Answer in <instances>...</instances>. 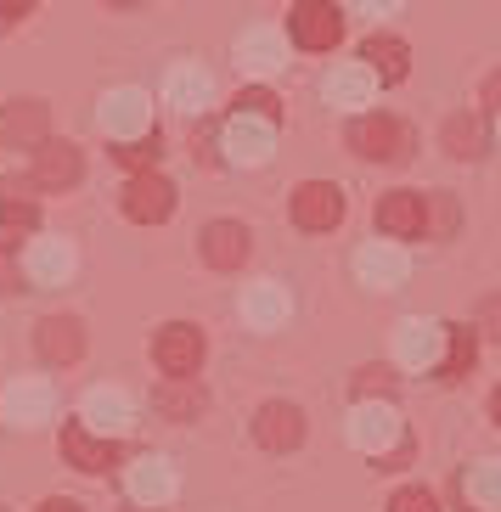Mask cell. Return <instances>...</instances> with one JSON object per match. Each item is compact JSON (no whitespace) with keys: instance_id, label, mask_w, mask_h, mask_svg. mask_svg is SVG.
<instances>
[{"instance_id":"cell-43","label":"cell","mask_w":501,"mask_h":512,"mask_svg":"<svg viewBox=\"0 0 501 512\" xmlns=\"http://www.w3.org/2000/svg\"><path fill=\"white\" fill-rule=\"evenodd\" d=\"M496 136H501V124H496Z\"/></svg>"},{"instance_id":"cell-8","label":"cell","mask_w":501,"mask_h":512,"mask_svg":"<svg viewBox=\"0 0 501 512\" xmlns=\"http://www.w3.org/2000/svg\"><path fill=\"white\" fill-rule=\"evenodd\" d=\"M293 220H299L304 231H333L338 220H344V192H338L333 181H304L299 192H293Z\"/></svg>"},{"instance_id":"cell-1","label":"cell","mask_w":501,"mask_h":512,"mask_svg":"<svg viewBox=\"0 0 501 512\" xmlns=\"http://www.w3.org/2000/svg\"><path fill=\"white\" fill-rule=\"evenodd\" d=\"M350 439L372 456V467L389 462L395 451H406V445H411V434H406V422H400L395 406H361L350 417Z\"/></svg>"},{"instance_id":"cell-23","label":"cell","mask_w":501,"mask_h":512,"mask_svg":"<svg viewBox=\"0 0 501 512\" xmlns=\"http://www.w3.org/2000/svg\"><path fill=\"white\" fill-rule=\"evenodd\" d=\"M243 316L254 321L259 332L282 327V321H288V287H276V282H259L254 293L243 299Z\"/></svg>"},{"instance_id":"cell-7","label":"cell","mask_w":501,"mask_h":512,"mask_svg":"<svg viewBox=\"0 0 501 512\" xmlns=\"http://www.w3.org/2000/svg\"><path fill=\"white\" fill-rule=\"evenodd\" d=\"M378 231L395 242H411L428 231V197L423 192H389L378 197Z\"/></svg>"},{"instance_id":"cell-20","label":"cell","mask_w":501,"mask_h":512,"mask_svg":"<svg viewBox=\"0 0 501 512\" xmlns=\"http://www.w3.org/2000/svg\"><path fill=\"white\" fill-rule=\"evenodd\" d=\"M0 411H6V422H46V411H51V389L40 383V377H23V383H12V389H6Z\"/></svg>"},{"instance_id":"cell-12","label":"cell","mask_w":501,"mask_h":512,"mask_svg":"<svg viewBox=\"0 0 501 512\" xmlns=\"http://www.w3.org/2000/svg\"><path fill=\"white\" fill-rule=\"evenodd\" d=\"M34 344H40V355H46L51 366H68V361L85 355V327H79L74 316H46L34 327Z\"/></svg>"},{"instance_id":"cell-38","label":"cell","mask_w":501,"mask_h":512,"mask_svg":"<svg viewBox=\"0 0 501 512\" xmlns=\"http://www.w3.org/2000/svg\"><path fill=\"white\" fill-rule=\"evenodd\" d=\"M29 17V6H0V29H12V23H23Z\"/></svg>"},{"instance_id":"cell-29","label":"cell","mask_w":501,"mask_h":512,"mask_svg":"<svg viewBox=\"0 0 501 512\" xmlns=\"http://www.w3.org/2000/svg\"><path fill=\"white\" fill-rule=\"evenodd\" d=\"M237 57H243L248 74H271V68H282V40L271 29H254V34H243Z\"/></svg>"},{"instance_id":"cell-11","label":"cell","mask_w":501,"mask_h":512,"mask_svg":"<svg viewBox=\"0 0 501 512\" xmlns=\"http://www.w3.org/2000/svg\"><path fill=\"white\" fill-rule=\"evenodd\" d=\"M102 124H107V136H113V141H136V136H147V130H152L147 96H141V91L107 96V102H102Z\"/></svg>"},{"instance_id":"cell-31","label":"cell","mask_w":501,"mask_h":512,"mask_svg":"<svg viewBox=\"0 0 501 512\" xmlns=\"http://www.w3.org/2000/svg\"><path fill=\"white\" fill-rule=\"evenodd\" d=\"M479 147H485V130H479L473 113L445 119V152H451V158H479Z\"/></svg>"},{"instance_id":"cell-39","label":"cell","mask_w":501,"mask_h":512,"mask_svg":"<svg viewBox=\"0 0 501 512\" xmlns=\"http://www.w3.org/2000/svg\"><path fill=\"white\" fill-rule=\"evenodd\" d=\"M40 512H79V501H46Z\"/></svg>"},{"instance_id":"cell-26","label":"cell","mask_w":501,"mask_h":512,"mask_svg":"<svg viewBox=\"0 0 501 512\" xmlns=\"http://www.w3.org/2000/svg\"><path fill=\"white\" fill-rule=\"evenodd\" d=\"M209 96H214V79L203 74V68H175V74H169V102L181 107V113L209 107Z\"/></svg>"},{"instance_id":"cell-40","label":"cell","mask_w":501,"mask_h":512,"mask_svg":"<svg viewBox=\"0 0 501 512\" xmlns=\"http://www.w3.org/2000/svg\"><path fill=\"white\" fill-rule=\"evenodd\" d=\"M485 102H490V107L501 102V79H490V85H485Z\"/></svg>"},{"instance_id":"cell-5","label":"cell","mask_w":501,"mask_h":512,"mask_svg":"<svg viewBox=\"0 0 501 512\" xmlns=\"http://www.w3.org/2000/svg\"><path fill=\"white\" fill-rule=\"evenodd\" d=\"M119 209L136 220V226H158V220H169L175 214V186L152 169V175H136V181L119 192Z\"/></svg>"},{"instance_id":"cell-6","label":"cell","mask_w":501,"mask_h":512,"mask_svg":"<svg viewBox=\"0 0 501 512\" xmlns=\"http://www.w3.org/2000/svg\"><path fill=\"white\" fill-rule=\"evenodd\" d=\"M34 181H6L0 186V254H17V242H29V231L40 226V209L29 197Z\"/></svg>"},{"instance_id":"cell-9","label":"cell","mask_w":501,"mask_h":512,"mask_svg":"<svg viewBox=\"0 0 501 512\" xmlns=\"http://www.w3.org/2000/svg\"><path fill=\"white\" fill-rule=\"evenodd\" d=\"M254 439L265 445V451H293L304 439V411L299 406H288V400H271V406H259L254 411Z\"/></svg>"},{"instance_id":"cell-28","label":"cell","mask_w":501,"mask_h":512,"mask_svg":"<svg viewBox=\"0 0 501 512\" xmlns=\"http://www.w3.org/2000/svg\"><path fill=\"white\" fill-rule=\"evenodd\" d=\"M473 361H479V338L468 327H445V361H440V377L456 383V377H468Z\"/></svg>"},{"instance_id":"cell-35","label":"cell","mask_w":501,"mask_h":512,"mask_svg":"<svg viewBox=\"0 0 501 512\" xmlns=\"http://www.w3.org/2000/svg\"><path fill=\"white\" fill-rule=\"evenodd\" d=\"M355 394H361V400L395 394V372H389V366H361V372H355Z\"/></svg>"},{"instance_id":"cell-24","label":"cell","mask_w":501,"mask_h":512,"mask_svg":"<svg viewBox=\"0 0 501 512\" xmlns=\"http://www.w3.org/2000/svg\"><path fill=\"white\" fill-rule=\"evenodd\" d=\"M74 271V248L68 242H57V237H46V242H29V276L34 282H62V276Z\"/></svg>"},{"instance_id":"cell-32","label":"cell","mask_w":501,"mask_h":512,"mask_svg":"<svg viewBox=\"0 0 501 512\" xmlns=\"http://www.w3.org/2000/svg\"><path fill=\"white\" fill-rule=\"evenodd\" d=\"M158 130H147V136H136V141H119L113 147V158H119L124 169H136V175H152V164H158Z\"/></svg>"},{"instance_id":"cell-2","label":"cell","mask_w":501,"mask_h":512,"mask_svg":"<svg viewBox=\"0 0 501 512\" xmlns=\"http://www.w3.org/2000/svg\"><path fill=\"white\" fill-rule=\"evenodd\" d=\"M350 147L372 164H400V158H411V124L389 119V113H361L350 124Z\"/></svg>"},{"instance_id":"cell-36","label":"cell","mask_w":501,"mask_h":512,"mask_svg":"<svg viewBox=\"0 0 501 512\" xmlns=\"http://www.w3.org/2000/svg\"><path fill=\"white\" fill-rule=\"evenodd\" d=\"M389 512H440V501H434V490H423V484H406V490H395Z\"/></svg>"},{"instance_id":"cell-17","label":"cell","mask_w":501,"mask_h":512,"mask_svg":"<svg viewBox=\"0 0 501 512\" xmlns=\"http://www.w3.org/2000/svg\"><path fill=\"white\" fill-rule=\"evenodd\" d=\"M276 147V130L271 124H259V119H237L231 113L226 124V152H231V164H265Z\"/></svg>"},{"instance_id":"cell-37","label":"cell","mask_w":501,"mask_h":512,"mask_svg":"<svg viewBox=\"0 0 501 512\" xmlns=\"http://www.w3.org/2000/svg\"><path fill=\"white\" fill-rule=\"evenodd\" d=\"M479 332H490V338H501V293H490V299L479 304Z\"/></svg>"},{"instance_id":"cell-22","label":"cell","mask_w":501,"mask_h":512,"mask_svg":"<svg viewBox=\"0 0 501 512\" xmlns=\"http://www.w3.org/2000/svg\"><path fill=\"white\" fill-rule=\"evenodd\" d=\"M462 501L473 512H501V462H479L462 473Z\"/></svg>"},{"instance_id":"cell-10","label":"cell","mask_w":501,"mask_h":512,"mask_svg":"<svg viewBox=\"0 0 501 512\" xmlns=\"http://www.w3.org/2000/svg\"><path fill=\"white\" fill-rule=\"evenodd\" d=\"M62 456H68V467H79V473H102V467L119 462V445L91 434L85 422H62Z\"/></svg>"},{"instance_id":"cell-4","label":"cell","mask_w":501,"mask_h":512,"mask_svg":"<svg viewBox=\"0 0 501 512\" xmlns=\"http://www.w3.org/2000/svg\"><path fill=\"white\" fill-rule=\"evenodd\" d=\"M288 34L304 51H333L338 34H344V12L338 6H321V0H299L288 12Z\"/></svg>"},{"instance_id":"cell-33","label":"cell","mask_w":501,"mask_h":512,"mask_svg":"<svg viewBox=\"0 0 501 512\" xmlns=\"http://www.w3.org/2000/svg\"><path fill=\"white\" fill-rule=\"evenodd\" d=\"M456 226H462L456 197L451 192H434V197H428V231H434V237H456Z\"/></svg>"},{"instance_id":"cell-14","label":"cell","mask_w":501,"mask_h":512,"mask_svg":"<svg viewBox=\"0 0 501 512\" xmlns=\"http://www.w3.org/2000/svg\"><path fill=\"white\" fill-rule=\"evenodd\" d=\"M198 248H203V259H209L214 271H237V265L248 259V231L237 226V220H214V226H203Z\"/></svg>"},{"instance_id":"cell-16","label":"cell","mask_w":501,"mask_h":512,"mask_svg":"<svg viewBox=\"0 0 501 512\" xmlns=\"http://www.w3.org/2000/svg\"><path fill=\"white\" fill-rule=\"evenodd\" d=\"M361 68L372 79H383V85H400V79H406V68H411L406 40H395V34H372V40L361 46Z\"/></svg>"},{"instance_id":"cell-15","label":"cell","mask_w":501,"mask_h":512,"mask_svg":"<svg viewBox=\"0 0 501 512\" xmlns=\"http://www.w3.org/2000/svg\"><path fill=\"white\" fill-rule=\"evenodd\" d=\"M400 361L440 372V361H445V327L440 321H406V327H400Z\"/></svg>"},{"instance_id":"cell-34","label":"cell","mask_w":501,"mask_h":512,"mask_svg":"<svg viewBox=\"0 0 501 512\" xmlns=\"http://www.w3.org/2000/svg\"><path fill=\"white\" fill-rule=\"evenodd\" d=\"M276 107L282 102H276L271 91H243L237 96V119H259V124H271L276 130Z\"/></svg>"},{"instance_id":"cell-21","label":"cell","mask_w":501,"mask_h":512,"mask_svg":"<svg viewBox=\"0 0 501 512\" xmlns=\"http://www.w3.org/2000/svg\"><path fill=\"white\" fill-rule=\"evenodd\" d=\"M85 428H102V439L124 434V428H130V400H124L119 389H96L91 400H85Z\"/></svg>"},{"instance_id":"cell-18","label":"cell","mask_w":501,"mask_h":512,"mask_svg":"<svg viewBox=\"0 0 501 512\" xmlns=\"http://www.w3.org/2000/svg\"><path fill=\"white\" fill-rule=\"evenodd\" d=\"M79 175H85V158H79V147H68V141H46V147L34 152V186H74Z\"/></svg>"},{"instance_id":"cell-13","label":"cell","mask_w":501,"mask_h":512,"mask_svg":"<svg viewBox=\"0 0 501 512\" xmlns=\"http://www.w3.org/2000/svg\"><path fill=\"white\" fill-rule=\"evenodd\" d=\"M355 276H361L366 287L389 293V287L406 282V254H400V248H389V242H366L361 254H355Z\"/></svg>"},{"instance_id":"cell-41","label":"cell","mask_w":501,"mask_h":512,"mask_svg":"<svg viewBox=\"0 0 501 512\" xmlns=\"http://www.w3.org/2000/svg\"><path fill=\"white\" fill-rule=\"evenodd\" d=\"M490 417H496V428H501V389L490 394Z\"/></svg>"},{"instance_id":"cell-30","label":"cell","mask_w":501,"mask_h":512,"mask_svg":"<svg viewBox=\"0 0 501 512\" xmlns=\"http://www.w3.org/2000/svg\"><path fill=\"white\" fill-rule=\"evenodd\" d=\"M152 411H164L169 422L198 417V411H203V389H198V383H164V389L152 394Z\"/></svg>"},{"instance_id":"cell-27","label":"cell","mask_w":501,"mask_h":512,"mask_svg":"<svg viewBox=\"0 0 501 512\" xmlns=\"http://www.w3.org/2000/svg\"><path fill=\"white\" fill-rule=\"evenodd\" d=\"M372 85H378V79L366 74L361 62H344V68L327 79V96H333L338 107H366V102H372Z\"/></svg>"},{"instance_id":"cell-3","label":"cell","mask_w":501,"mask_h":512,"mask_svg":"<svg viewBox=\"0 0 501 512\" xmlns=\"http://www.w3.org/2000/svg\"><path fill=\"white\" fill-rule=\"evenodd\" d=\"M152 361L169 372V383H186L203 361V332L192 327V321H169V327L152 338Z\"/></svg>"},{"instance_id":"cell-25","label":"cell","mask_w":501,"mask_h":512,"mask_svg":"<svg viewBox=\"0 0 501 512\" xmlns=\"http://www.w3.org/2000/svg\"><path fill=\"white\" fill-rule=\"evenodd\" d=\"M6 136H12V141H29V147H46V102L23 96V102L6 107Z\"/></svg>"},{"instance_id":"cell-19","label":"cell","mask_w":501,"mask_h":512,"mask_svg":"<svg viewBox=\"0 0 501 512\" xmlns=\"http://www.w3.org/2000/svg\"><path fill=\"white\" fill-rule=\"evenodd\" d=\"M130 490H136V507H164L169 496H175V473H169L164 456H141L136 467H130Z\"/></svg>"},{"instance_id":"cell-42","label":"cell","mask_w":501,"mask_h":512,"mask_svg":"<svg viewBox=\"0 0 501 512\" xmlns=\"http://www.w3.org/2000/svg\"><path fill=\"white\" fill-rule=\"evenodd\" d=\"M130 512H152V507H130Z\"/></svg>"}]
</instances>
